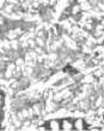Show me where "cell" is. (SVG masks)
Here are the masks:
<instances>
[{
    "label": "cell",
    "instance_id": "6da1fadb",
    "mask_svg": "<svg viewBox=\"0 0 104 131\" xmlns=\"http://www.w3.org/2000/svg\"><path fill=\"white\" fill-rule=\"evenodd\" d=\"M49 126H50V129H52V130H54V131L60 130V129H61V125L59 124V122H57V120H52V122H50V124H49Z\"/></svg>",
    "mask_w": 104,
    "mask_h": 131
},
{
    "label": "cell",
    "instance_id": "3957f363",
    "mask_svg": "<svg viewBox=\"0 0 104 131\" xmlns=\"http://www.w3.org/2000/svg\"><path fill=\"white\" fill-rule=\"evenodd\" d=\"M74 127L77 130H83L84 129V122L81 119H77V122L74 123Z\"/></svg>",
    "mask_w": 104,
    "mask_h": 131
},
{
    "label": "cell",
    "instance_id": "8992f818",
    "mask_svg": "<svg viewBox=\"0 0 104 131\" xmlns=\"http://www.w3.org/2000/svg\"><path fill=\"white\" fill-rule=\"evenodd\" d=\"M1 24H3V19H1V18H0V25H1Z\"/></svg>",
    "mask_w": 104,
    "mask_h": 131
},
{
    "label": "cell",
    "instance_id": "5b68a950",
    "mask_svg": "<svg viewBox=\"0 0 104 131\" xmlns=\"http://www.w3.org/2000/svg\"><path fill=\"white\" fill-rule=\"evenodd\" d=\"M23 59H17V65H22L23 64V61H22Z\"/></svg>",
    "mask_w": 104,
    "mask_h": 131
},
{
    "label": "cell",
    "instance_id": "277c9868",
    "mask_svg": "<svg viewBox=\"0 0 104 131\" xmlns=\"http://www.w3.org/2000/svg\"><path fill=\"white\" fill-rule=\"evenodd\" d=\"M13 69H14V64H10L5 76H6V77H11V75H12V72H13Z\"/></svg>",
    "mask_w": 104,
    "mask_h": 131
},
{
    "label": "cell",
    "instance_id": "7a4b0ae2",
    "mask_svg": "<svg viewBox=\"0 0 104 131\" xmlns=\"http://www.w3.org/2000/svg\"><path fill=\"white\" fill-rule=\"evenodd\" d=\"M73 127V124L68 120H64L62 122V130H72Z\"/></svg>",
    "mask_w": 104,
    "mask_h": 131
},
{
    "label": "cell",
    "instance_id": "52a82bcc",
    "mask_svg": "<svg viewBox=\"0 0 104 131\" xmlns=\"http://www.w3.org/2000/svg\"><path fill=\"white\" fill-rule=\"evenodd\" d=\"M0 64H1V60H0Z\"/></svg>",
    "mask_w": 104,
    "mask_h": 131
}]
</instances>
